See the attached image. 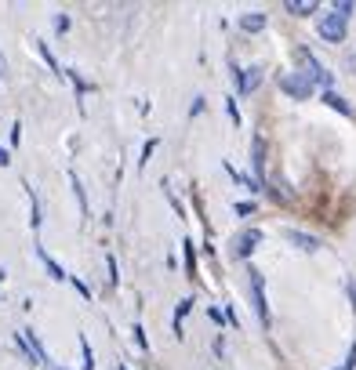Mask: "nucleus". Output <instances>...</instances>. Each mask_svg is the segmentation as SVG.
Returning a JSON list of instances; mask_svg holds the SVG:
<instances>
[{
  "label": "nucleus",
  "mask_w": 356,
  "mask_h": 370,
  "mask_svg": "<svg viewBox=\"0 0 356 370\" xmlns=\"http://www.w3.org/2000/svg\"><path fill=\"white\" fill-rule=\"evenodd\" d=\"M313 80H309V73H284V76H280V91H284V95H291V98H298V102H305V98H309L313 95Z\"/></svg>",
  "instance_id": "obj_1"
},
{
  "label": "nucleus",
  "mask_w": 356,
  "mask_h": 370,
  "mask_svg": "<svg viewBox=\"0 0 356 370\" xmlns=\"http://www.w3.org/2000/svg\"><path fill=\"white\" fill-rule=\"evenodd\" d=\"M320 36L327 44H342V41H346V15H338V11L320 15Z\"/></svg>",
  "instance_id": "obj_2"
},
{
  "label": "nucleus",
  "mask_w": 356,
  "mask_h": 370,
  "mask_svg": "<svg viewBox=\"0 0 356 370\" xmlns=\"http://www.w3.org/2000/svg\"><path fill=\"white\" fill-rule=\"evenodd\" d=\"M15 338H19V345L25 349V356H30V363H33V367H51V356L44 352L41 341L33 338V330H19Z\"/></svg>",
  "instance_id": "obj_3"
},
{
  "label": "nucleus",
  "mask_w": 356,
  "mask_h": 370,
  "mask_svg": "<svg viewBox=\"0 0 356 370\" xmlns=\"http://www.w3.org/2000/svg\"><path fill=\"white\" fill-rule=\"evenodd\" d=\"M258 244H262L258 229H244V233L233 236V244H229V247H233V258L244 262V258H251V254H254V247H258Z\"/></svg>",
  "instance_id": "obj_4"
},
{
  "label": "nucleus",
  "mask_w": 356,
  "mask_h": 370,
  "mask_svg": "<svg viewBox=\"0 0 356 370\" xmlns=\"http://www.w3.org/2000/svg\"><path fill=\"white\" fill-rule=\"evenodd\" d=\"M298 62H302L305 69H309V80H313V84H320L324 91H331V84H335V76H331V73H327V69H324L320 62H316V58H313V55H309V51H305V47L298 51Z\"/></svg>",
  "instance_id": "obj_5"
},
{
  "label": "nucleus",
  "mask_w": 356,
  "mask_h": 370,
  "mask_svg": "<svg viewBox=\"0 0 356 370\" xmlns=\"http://www.w3.org/2000/svg\"><path fill=\"white\" fill-rule=\"evenodd\" d=\"M262 76H265V69H262V66H251V69H233V84H236V91H240V95H251L254 87L262 84Z\"/></svg>",
  "instance_id": "obj_6"
},
{
  "label": "nucleus",
  "mask_w": 356,
  "mask_h": 370,
  "mask_svg": "<svg viewBox=\"0 0 356 370\" xmlns=\"http://www.w3.org/2000/svg\"><path fill=\"white\" fill-rule=\"evenodd\" d=\"M251 298H254V312H258L262 323H269V305H265V290H262V273L251 269Z\"/></svg>",
  "instance_id": "obj_7"
},
{
  "label": "nucleus",
  "mask_w": 356,
  "mask_h": 370,
  "mask_svg": "<svg viewBox=\"0 0 356 370\" xmlns=\"http://www.w3.org/2000/svg\"><path fill=\"white\" fill-rule=\"evenodd\" d=\"M251 171H254V182L265 185V142L262 138H254V146H251Z\"/></svg>",
  "instance_id": "obj_8"
},
{
  "label": "nucleus",
  "mask_w": 356,
  "mask_h": 370,
  "mask_svg": "<svg viewBox=\"0 0 356 370\" xmlns=\"http://www.w3.org/2000/svg\"><path fill=\"white\" fill-rule=\"evenodd\" d=\"M240 30H244V33H262L265 30V15H262V11H247V15H240Z\"/></svg>",
  "instance_id": "obj_9"
},
{
  "label": "nucleus",
  "mask_w": 356,
  "mask_h": 370,
  "mask_svg": "<svg viewBox=\"0 0 356 370\" xmlns=\"http://www.w3.org/2000/svg\"><path fill=\"white\" fill-rule=\"evenodd\" d=\"M316 8H320L316 0H287V4H284L287 15H313Z\"/></svg>",
  "instance_id": "obj_10"
},
{
  "label": "nucleus",
  "mask_w": 356,
  "mask_h": 370,
  "mask_svg": "<svg viewBox=\"0 0 356 370\" xmlns=\"http://www.w3.org/2000/svg\"><path fill=\"white\" fill-rule=\"evenodd\" d=\"M36 254H41V262H44V269L51 273V279H69V276H66V269H62V265H58L55 258H51V254H47L44 247H36Z\"/></svg>",
  "instance_id": "obj_11"
},
{
  "label": "nucleus",
  "mask_w": 356,
  "mask_h": 370,
  "mask_svg": "<svg viewBox=\"0 0 356 370\" xmlns=\"http://www.w3.org/2000/svg\"><path fill=\"white\" fill-rule=\"evenodd\" d=\"M287 240H291V244H295V247H302V251H316V247H320V240H316V236L295 233V229H291V233H287Z\"/></svg>",
  "instance_id": "obj_12"
},
{
  "label": "nucleus",
  "mask_w": 356,
  "mask_h": 370,
  "mask_svg": "<svg viewBox=\"0 0 356 370\" xmlns=\"http://www.w3.org/2000/svg\"><path fill=\"white\" fill-rule=\"evenodd\" d=\"M324 102H327V106L335 109V113H342V117H353V106H349L346 98H338L335 91H324Z\"/></svg>",
  "instance_id": "obj_13"
},
{
  "label": "nucleus",
  "mask_w": 356,
  "mask_h": 370,
  "mask_svg": "<svg viewBox=\"0 0 356 370\" xmlns=\"http://www.w3.org/2000/svg\"><path fill=\"white\" fill-rule=\"evenodd\" d=\"M193 309V298H182L178 301V312H175V334H182V316Z\"/></svg>",
  "instance_id": "obj_14"
},
{
  "label": "nucleus",
  "mask_w": 356,
  "mask_h": 370,
  "mask_svg": "<svg viewBox=\"0 0 356 370\" xmlns=\"http://www.w3.org/2000/svg\"><path fill=\"white\" fill-rule=\"evenodd\" d=\"M182 247H186V276L193 279V276H197V262H193V244H189V240H186Z\"/></svg>",
  "instance_id": "obj_15"
},
{
  "label": "nucleus",
  "mask_w": 356,
  "mask_h": 370,
  "mask_svg": "<svg viewBox=\"0 0 356 370\" xmlns=\"http://www.w3.org/2000/svg\"><path fill=\"white\" fill-rule=\"evenodd\" d=\"M80 352H84V370H95V356H91V345H87L84 334H80Z\"/></svg>",
  "instance_id": "obj_16"
},
{
  "label": "nucleus",
  "mask_w": 356,
  "mask_h": 370,
  "mask_svg": "<svg viewBox=\"0 0 356 370\" xmlns=\"http://www.w3.org/2000/svg\"><path fill=\"white\" fill-rule=\"evenodd\" d=\"M106 269H109V284L117 287V284H120V276H117V258H113V254L106 258Z\"/></svg>",
  "instance_id": "obj_17"
},
{
  "label": "nucleus",
  "mask_w": 356,
  "mask_h": 370,
  "mask_svg": "<svg viewBox=\"0 0 356 370\" xmlns=\"http://www.w3.org/2000/svg\"><path fill=\"white\" fill-rule=\"evenodd\" d=\"M356 4H353V0H338V4H335V11H338V15H346L349 19V11H353Z\"/></svg>",
  "instance_id": "obj_18"
},
{
  "label": "nucleus",
  "mask_w": 356,
  "mask_h": 370,
  "mask_svg": "<svg viewBox=\"0 0 356 370\" xmlns=\"http://www.w3.org/2000/svg\"><path fill=\"white\" fill-rule=\"evenodd\" d=\"M342 370H356V341H353V349L346 356V363H342Z\"/></svg>",
  "instance_id": "obj_19"
},
{
  "label": "nucleus",
  "mask_w": 356,
  "mask_h": 370,
  "mask_svg": "<svg viewBox=\"0 0 356 370\" xmlns=\"http://www.w3.org/2000/svg\"><path fill=\"white\" fill-rule=\"evenodd\" d=\"M131 334H135V341H138V349H149V341H146V334H142V327H135Z\"/></svg>",
  "instance_id": "obj_20"
},
{
  "label": "nucleus",
  "mask_w": 356,
  "mask_h": 370,
  "mask_svg": "<svg viewBox=\"0 0 356 370\" xmlns=\"http://www.w3.org/2000/svg\"><path fill=\"white\" fill-rule=\"evenodd\" d=\"M153 149H157V138H149V142H146V149H142V163L153 157Z\"/></svg>",
  "instance_id": "obj_21"
},
{
  "label": "nucleus",
  "mask_w": 356,
  "mask_h": 370,
  "mask_svg": "<svg viewBox=\"0 0 356 370\" xmlns=\"http://www.w3.org/2000/svg\"><path fill=\"white\" fill-rule=\"evenodd\" d=\"M229 102V117H233V124H240V109H236V102L233 98H225Z\"/></svg>",
  "instance_id": "obj_22"
},
{
  "label": "nucleus",
  "mask_w": 356,
  "mask_h": 370,
  "mask_svg": "<svg viewBox=\"0 0 356 370\" xmlns=\"http://www.w3.org/2000/svg\"><path fill=\"white\" fill-rule=\"evenodd\" d=\"M55 30H58V33H66V30H69V19H66V15H58V19H55Z\"/></svg>",
  "instance_id": "obj_23"
},
{
  "label": "nucleus",
  "mask_w": 356,
  "mask_h": 370,
  "mask_svg": "<svg viewBox=\"0 0 356 370\" xmlns=\"http://www.w3.org/2000/svg\"><path fill=\"white\" fill-rule=\"evenodd\" d=\"M11 163V157H8V149H0V167H8Z\"/></svg>",
  "instance_id": "obj_24"
},
{
  "label": "nucleus",
  "mask_w": 356,
  "mask_h": 370,
  "mask_svg": "<svg viewBox=\"0 0 356 370\" xmlns=\"http://www.w3.org/2000/svg\"><path fill=\"white\" fill-rule=\"evenodd\" d=\"M349 294H353V301H356V284H349Z\"/></svg>",
  "instance_id": "obj_25"
},
{
  "label": "nucleus",
  "mask_w": 356,
  "mask_h": 370,
  "mask_svg": "<svg viewBox=\"0 0 356 370\" xmlns=\"http://www.w3.org/2000/svg\"><path fill=\"white\" fill-rule=\"evenodd\" d=\"M0 73H4V58H0Z\"/></svg>",
  "instance_id": "obj_26"
},
{
  "label": "nucleus",
  "mask_w": 356,
  "mask_h": 370,
  "mask_svg": "<svg viewBox=\"0 0 356 370\" xmlns=\"http://www.w3.org/2000/svg\"><path fill=\"white\" fill-rule=\"evenodd\" d=\"M117 370H127V367H120V363H117Z\"/></svg>",
  "instance_id": "obj_27"
},
{
  "label": "nucleus",
  "mask_w": 356,
  "mask_h": 370,
  "mask_svg": "<svg viewBox=\"0 0 356 370\" xmlns=\"http://www.w3.org/2000/svg\"><path fill=\"white\" fill-rule=\"evenodd\" d=\"M338 370H342V367H338Z\"/></svg>",
  "instance_id": "obj_28"
}]
</instances>
